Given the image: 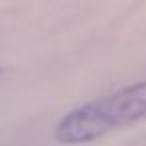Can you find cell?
Returning <instances> with one entry per match:
<instances>
[{"mask_svg": "<svg viewBox=\"0 0 146 146\" xmlns=\"http://www.w3.org/2000/svg\"><path fill=\"white\" fill-rule=\"evenodd\" d=\"M146 116V82L116 90L68 112L56 126L54 136L62 144H82L132 124Z\"/></svg>", "mask_w": 146, "mask_h": 146, "instance_id": "obj_1", "label": "cell"}, {"mask_svg": "<svg viewBox=\"0 0 146 146\" xmlns=\"http://www.w3.org/2000/svg\"><path fill=\"white\" fill-rule=\"evenodd\" d=\"M2 76H4V72H2V68H0V82H2Z\"/></svg>", "mask_w": 146, "mask_h": 146, "instance_id": "obj_2", "label": "cell"}]
</instances>
